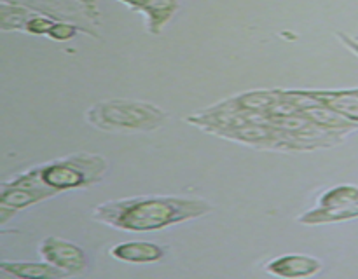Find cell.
<instances>
[{
	"label": "cell",
	"instance_id": "cell-1",
	"mask_svg": "<svg viewBox=\"0 0 358 279\" xmlns=\"http://www.w3.org/2000/svg\"><path fill=\"white\" fill-rule=\"evenodd\" d=\"M212 209V204L201 197L138 195L94 206L93 220L126 232H152L205 216Z\"/></svg>",
	"mask_w": 358,
	"mask_h": 279
},
{
	"label": "cell",
	"instance_id": "cell-2",
	"mask_svg": "<svg viewBox=\"0 0 358 279\" xmlns=\"http://www.w3.org/2000/svg\"><path fill=\"white\" fill-rule=\"evenodd\" d=\"M170 119L166 110L147 101L105 100L86 110V122L107 133H150Z\"/></svg>",
	"mask_w": 358,
	"mask_h": 279
},
{
	"label": "cell",
	"instance_id": "cell-3",
	"mask_svg": "<svg viewBox=\"0 0 358 279\" xmlns=\"http://www.w3.org/2000/svg\"><path fill=\"white\" fill-rule=\"evenodd\" d=\"M34 169L44 187L59 194L100 183L108 171V160L100 153L77 152L34 166Z\"/></svg>",
	"mask_w": 358,
	"mask_h": 279
},
{
	"label": "cell",
	"instance_id": "cell-4",
	"mask_svg": "<svg viewBox=\"0 0 358 279\" xmlns=\"http://www.w3.org/2000/svg\"><path fill=\"white\" fill-rule=\"evenodd\" d=\"M213 135L231 140V142L255 146V149L283 150V152H304V150H308L303 143L297 142L296 138L289 136L287 133L280 131L278 128L266 122L262 117H255L252 121L245 122V124L222 129V131H217Z\"/></svg>",
	"mask_w": 358,
	"mask_h": 279
},
{
	"label": "cell",
	"instance_id": "cell-5",
	"mask_svg": "<svg viewBox=\"0 0 358 279\" xmlns=\"http://www.w3.org/2000/svg\"><path fill=\"white\" fill-rule=\"evenodd\" d=\"M280 93L296 103L299 114H303L304 117H308L313 124H317L318 128L325 129V131L334 133V135L343 136V138H345L346 135H350V133L357 131L358 129L357 122L350 121V119H346L345 115L332 110L331 107L313 100V98L304 96V94H301L297 89H280Z\"/></svg>",
	"mask_w": 358,
	"mask_h": 279
},
{
	"label": "cell",
	"instance_id": "cell-6",
	"mask_svg": "<svg viewBox=\"0 0 358 279\" xmlns=\"http://www.w3.org/2000/svg\"><path fill=\"white\" fill-rule=\"evenodd\" d=\"M38 255L42 260L62 269L69 276L80 274L87 267V258L83 248L63 237L49 236L42 239L38 244Z\"/></svg>",
	"mask_w": 358,
	"mask_h": 279
},
{
	"label": "cell",
	"instance_id": "cell-7",
	"mask_svg": "<svg viewBox=\"0 0 358 279\" xmlns=\"http://www.w3.org/2000/svg\"><path fill=\"white\" fill-rule=\"evenodd\" d=\"M52 195H56L55 192L45 190V188L17 187V185L3 181L2 188H0V223L6 225L10 216L16 215L20 209L45 201Z\"/></svg>",
	"mask_w": 358,
	"mask_h": 279
},
{
	"label": "cell",
	"instance_id": "cell-8",
	"mask_svg": "<svg viewBox=\"0 0 358 279\" xmlns=\"http://www.w3.org/2000/svg\"><path fill=\"white\" fill-rule=\"evenodd\" d=\"M280 100H282V96H280L278 89H255L238 94V96L229 98L226 101H220V103H217V107L255 115V117H264V115L271 114L273 108L280 103Z\"/></svg>",
	"mask_w": 358,
	"mask_h": 279
},
{
	"label": "cell",
	"instance_id": "cell-9",
	"mask_svg": "<svg viewBox=\"0 0 358 279\" xmlns=\"http://www.w3.org/2000/svg\"><path fill=\"white\" fill-rule=\"evenodd\" d=\"M264 271L280 278H310L322 271V260L311 255H282L264 265Z\"/></svg>",
	"mask_w": 358,
	"mask_h": 279
},
{
	"label": "cell",
	"instance_id": "cell-10",
	"mask_svg": "<svg viewBox=\"0 0 358 279\" xmlns=\"http://www.w3.org/2000/svg\"><path fill=\"white\" fill-rule=\"evenodd\" d=\"M358 124V87L355 89H297Z\"/></svg>",
	"mask_w": 358,
	"mask_h": 279
},
{
	"label": "cell",
	"instance_id": "cell-11",
	"mask_svg": "<svg viewBox=\"0 0 358 279\" xmlns=\"http://www.w3.org/2000/svg\"><path fill=\"white\" fill-rule=\"evenodd\" d=\"M108 253L115 260L128 262V264H154L163 260L166 251L163 246L149 241H128L112 246Z\"/></svg>",
	"mask_w": 358,
	"mask_h": 279
},
{
	"label": "cell",
	"instance_id": "cell-12",
	"mask_svg": "<svg viewBox=\"0 0 358 279\" xmlns=\"http://www.w3.org/2000/svg\"><path fill=\"white\" fill-rule=\"evenodd\" d=\"M358 218V201L348 202V204L336 206V208H317L304 211L297 216V222L303 225H324V223H339L348 220Z\"/></svg>",
	"mask_w": 358,
	"mask_h": 279
},
{
	"label": "cell",
	"instance_id": "cell-13",
	"mask_svg": "<svg viewBox=\"0 0 358 279\" xmlns=\"http://www.w3.org/2000/svg\"><path fill=\"white\" fill-rule=\"evenodd\" d=\"M0 271L14 278H41V279H59L66 274L62 269L48 264V262H17V260H2L0 262Z\"/></svg>",
	"mask_w": 358,
	"mask_h": 279
},
{
	"label": "cell",
	"instance_id": "cell-14",
	"mask_svg": "<svg viewBox=\"0 0 358 279\" xmlns=\"http://www.w3.org/2000/svg\"><path fill=\"white\" fill-rule=\"evenodd\" d=\"M178 7H180L178 0H143L138 13L145 16L147 31L150 35H159Z\"/></svg>",
	"mask_w": 358,
	"mask_h": 279
},
{
	"label": "cell",
	"instance_id": "cell-15",
	"mask_svg": "<svg viewBox=\"0 0 358 279\" xmlns=\"http://www.w3.org/2000/svg\"><path fill=\"white\" fill-rule=\"evenodd\" d=\"M35 14L30 7L21 6V3L9 2V0H2L0 2V27L3 31H24L27 21Z\"/></svg>",
	"mask_w": 358,
	"mask_h": 279
},
{
	"label": "cell",
	"instance_id": "cell-16",
	"mask_svg": "<svg viewBox=\"0 0 358 279\" xmlns=\"http://www.w3.org/2000/svg\"><path fill=\"white\" fill-rule=\"evenodd\" d=\"M358 201V187L355 185H338L329 188L327 192L318 197V206L322 208H336V206L348 204V202Z\"/></svg>",
	"mask_w": 358,
	"mask_h": 279
},
{
	"label": "cell",
	"instance_id": "cell-17",
	"mask_svg": "<svg viewBox=\"0 0 358 279\" xmlns=\"http://www.w3.org/2000/svg\"><path fill=\"white\" fill-rule=\"evenodd\" d=\"M79 31H86L84 28H80L79 24L73 23V21H65V20H58L52 28L49 30L48 37L52 38L56 42H66V40H72ZM87 33V31H86Z\"/></svg>",
	"mask_w": 358,
	"mask_h": 279
},
{
	"label": "cell",
	"instance_id": "cell-18",
	"mask_svg": "<svg viewBox=\"0 0 358 279\" xmlns=\"http://www.w3.org/2000/svg\"><path fill=\"white\" fill-rule=\"evenodd\" d=\"M56 21L58 20H55V17L35 13L34 16L27 21L24 31H27V33H31V35H45V37H48L49 30H51L52 24H55Z\"/></svg>",
	"mask_w": 358,
	"mask_h": 279
},
{
	"label": "cell",
	"instance_id": "cell-19",
	"mask_svg": "<svg viewBox=\"0 0 358 279\" xmlns=\"http://www.w3.org/2000/svg\"><path fill=\"white\" fill-rule=\"evenodd\" d=\"M77 2L83 6L84 14H86L87 20L93 21L94 24L100 23V9H98L96 6V0H77Z\"/></svg>",
	"mask_w": 358,
	"mask_h": 279
},
{
	"label": "cell",
	"instance_id": "cell-20",
	"mask_svg": "<svg viewBox=\"0 0 358 279\" xmlns=\"http://www.w3.org/2000/svg\"><path fill=\"white\" fill-rule=\"evenodd\" d=\"M338 38H339V40H341V44L345 45V47H348L350 51L355 52V54L358 56V40H357V38L350 37L348 33H343V31H339Z\"/></svg>",
	"mask_w": 358,
	"mask_h": 279
}]
</instances>
